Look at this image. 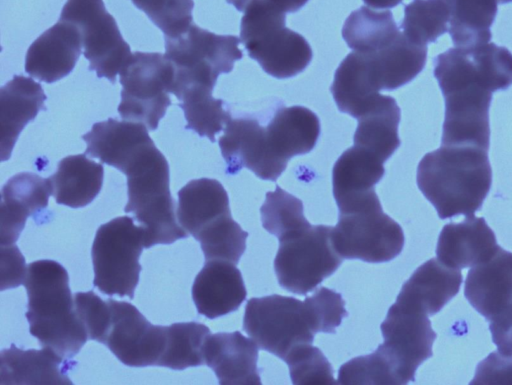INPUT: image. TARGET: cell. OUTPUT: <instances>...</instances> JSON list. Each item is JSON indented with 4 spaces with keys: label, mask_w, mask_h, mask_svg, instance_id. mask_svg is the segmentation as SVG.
Returning a JSON list of instances; mask_svg holds the SVG:
<instances>
[{
    "label": "cell",
    "mask_w": 512,
    "mask_h": 385,
    "mask_svg": "<svg viewBox=\"0 0 512 385\" xmlns=\"http://www.w3.org/2000/svg\"><path fill=\"white\" fill-rule=\"evenodd\" d=\"M434 77L445 101L441 145L489 148V107L496 91L468 48L454 47L434 59Z\"/></svg>",
    "instance_id": "6da1fadb"
},
{
    "label": "cell",
    "mask_w": 512,
    "mask_h": 385,
    "mask_svg": "<svg viewBox=\"0 0 512 385\" xmlns=\"http://www.w3.org/2000/svg\"><path fill=\"white\" fill-rule=\"evenodd\" d=\"M488 150L472 145H441L417 168V185L441 219L481 209L492 184Z\"/></svg>",
    "instance_id": "7a4b0ae2"
},
{
    "label": "cell",
    "mask_w": 512,
    "mask_h": 385,
    "mask_svg": "<svg viewBox=\"0 0 512 385\" xmlns=\"http://www.w3.org/2000/svg\"><path fill=\"white\" fill-rule=\"evenodd\" d=\"M29 330L41 347L72 359L88 340L69 288L67 270L54 260H37L27 266L24 280Z\"/></svg>",
    "instance_id": "3957f363"
},
{
    "label": "cell",
    "mask_w": 512,
    "mask_h": 385,
    "mask_svg": "<svg viewBox=\"0 0 512 385\" xmlns=\"http://www.w3.org/2000/svg\"><path fill=\"white\" fill-rule=\"evenodd\" d=\"M121 172L127 176L128 201L124 211L132 213L144 228L145 249L188 237L176 219L168 162L154 142L137 151Z\"/></svg>",
    "instance_id": "277c9868"
},
{
    "label": "cell",
    "mask_w": 512,
    "mask_h": 385,
    "mask_svg": "<svg viewBox=\"0 0 512 385\" xmlns=\"http://www.w3.org/2000/svg\"><path fill=\"white\" fill-rule=\"evenodd\" d=\"M240 41L249 57L278 79L301 73L313 56L307 40L285 27V12L268 0H256L244 11Z\"/></svg>",
    "instance_id": "5b68a950"
},
{
    "label": "cell",
    "mask_w": 512,
    "mask_h": 385,
    "mask_svg": "<svg viewBox=\"0 0 512 385\" xmlns=\"http://www.w3.org/2000/svg\"><path fill=\"white\" fill-rule=\"evenodd\" d=\"M243 329L262 350L284 360L302 344H312L314 335L322 332L316 311L308 297L273 294L247 301Z\"/></svg>",
    "instance_id": "8992f818"
},
{
    "label": "cell",
    "mask_w": 512,
    "mask_h": 385,
    "mask_svg": "<svg viewBox=\"0 0 512 385\" xmlns=\"http://www.w3.org/2000/svg\"><path fill=\"white\" fill-rule=\"evenodd\" d=\"M331 242L343 259L383 263L401 253L404 233L401 226L383 212L375 193L339 212V220L331 231Z\"/></svg>",
    "instance_id": "52a82bcc"
},
{
    "label": "cell",
    "mask_w": 512,
    "mask_h": 385,
    "mask_svg": "<svg viewBox=\"0 0 512 385\" xmlns=\"http://www.w3.org/2000/svg\"><path fill=\"white\" fill-rule=\"evenodd\" d=\"M143 248L144 228L135 225L133 218L120 216L102 224L91 250L94 286L106 295L133 299Z\"/></svg>",
    "instance_id": "ba28073f"
},
{
    "label": "cell",
    "mask_w": 512,
    "mask_h": 385,
    "mask_svg": "<svg viewBox=\"0 0 512 385\" xmlns=\"http://www.w3.org/2000/svg\"><path fill=\"white\" fill-rule=\"evenodd\" d=\"M239 43L234 35H218L194 23L182 34L165 38V56L175 70L170 93L191 83L214 87L218 76L231 72L243 57Z\"/></svg>",
    "instance_id": "9c48e42d"
},
{
    "label": "cell",
    "mask_w": 512,
    "mask_h": 385,
    "mask_svg": "<svg viewBox=\"0 0 512 385\" xmlns=\"http://www.w3.org/2000/svg\"><path fill=\"white\" fill-rule=\"evenodd\" d=\"M174 66L161 53L136 51L120 71L122 85L118 112L122 119L157 129L171 104Z\"/></svg>",
    "instance_id": "30bf717a"
},
{
    "label": "cell",
    "mask_w": 512,
    "mask_h": 385,
    "mask_svg": "<svg viewBox=\"0 0 512 385\" xmlns=\"http://www.w3.org/2000/svg\"><path fill=\"white\" fill-rule=\"evenodd\" d=\"M332 227H309L279 239L274 269L281 287L294 294L313 291L342 264L331 242Z\"/></svg>",
    "instance_id": "8fae6325"
},
{
    "label": "cell",
    "mask_w": 512,
    "mask_h": 385,
    "mask_svg": "<svg viewBox=\"0 0 512 385\" xmlns=\"http://www.w3.org/2000/svg\"><path fill=\"white\" fill-rule=\"evenodd\" d=\"M59 20L70 22L79 29L89 70L95 71L99 78L115 83L117 74L133 53L103 0H67Z\"/></svg>",
    "instance_id": "7c38bea8"
},
{
    "label": "cell",
    "mask_w": 512,
    "mask_h": 385,
    "mask_svg": "<svg viewBox=\"0 0 512 385\" xmlns=\"http://www.w3.org/2000/svg\"><path fill=\"white\" fill-rule=\"evenodd\" d=\"M380 328L384 342L379 346L392 363L399 383L414 381L417 368L432 356L437 336L428 314L419 306L397 298Z\"/></svg>",
    "instance_id": "4fadbf2b"
},
{
    "label": "cell",
    "mask_w": 512,
    "mask_h": 385,
    "mask_svg": "<svg viewBox=\"0 0 512 385\" xmlns=\"http://www.w3.org/2000/svg\"><path fill=\"white\" fill-rule=\"evenodd\" d=\"M107 301L112 321L105 345L129 367L157 366L166 348L167 326L151 324L128 302Z\"/></svg>",
    "instance_id": "5bb4252c"
},
{
    "label": "cell",
    "mask_w": 512,
    "mask_h": 385,
    "mask_svg": "<svg viewBox=\"0 0 512 385\" xmlns=\"http://www.w3.org/2000/svg\"><path fill=\"white\" fill-rule=\"evenodd\" d=\"M223 131L219 147L226 174L235 175L245 167L263 180L276 181L286 169L271 153L266 127L256 119L231 116Z\"/></svg>",
    "instance_id": "9a60e30c"
},
{
    "label": "cell",
    "mask_w": 512,
    "mask_h": 385,
    "mask_svg": "<svg viewBox=\"0 0 512 385\" xmlns=\"http://www.w3.org/2000/svg\"><path fill=\"white\" fill-rule=\"evenodd\" d=\"M82 45L79 29L59 20L30 45L25 56V71L46 83L56 82L74 69Z\"/></svg>",
    "instance_id": "2e32d148"
},
{
    "label": "cell",
    "mask_w": 512,
    "mask_h": 385,
    "mask_svg": "<svg viewBox=\"0 0 512 385\" xmlns=\"http://www.w3.org/2000/svg\"><path fill=\"white\" fill-rule=\"evenodd\" d=\"M258 345L239 331L210 334L203 345V358L220 384H261L257 367Z\"/></svg>",
    "instance_id": "e0dca14e"
},
{
    "label": "cell",
    "mask_w": 512,
    "mask_h": 385,
    "mask_svg": "<svg viewBox=\"0 0 512 385\" xmlns=\"http://www.w3.org/2000/svg\"><path fill=\"white\" fill-rule=\"evenodd\" d=\"M498 248L496 236L485 219L471 214L442 228L436 255L442 264L460 270L488 260Z\"/></svg>",
    "instance_id": "ac0fdd59"
},
{
    "label": "cell",
    "mask_w": 512,
    "mask_h": 385,
    "mask_svg": "<svg viewBox=\"0 0 512 385\" xmlns=\"http://www.w3.org/2000/svg\"><path fill=\"white\" fill-rule=\"evenodd\" d=\"M246 295L240 270L225 260H207L192 285L197 311L209 319L236 311Z\"/></svg>",
    "instance_id": "d6986e66"
},
{
    "label": "cell",
    "mask_w": 512,
    "mask_h": 385,
    "mask_svg": "<svg viewBox=\"0 0 512 385\" xmlns=\"http://www.w3.org/2000/svg\"><path fill=\"white\" fill-rule=\"evenodd\" d=\"M52 195L49 178L21 172L1 189V245L14 244L29 216L44 210Z\"/></svg>",
    "instance_id": "ffe728a7"
},
{
    "label": "cell",
    "mask_w": 512,
    "mask_h": 385,
    "mask_svg": "<svg viewBox=\"0 0 512 385\" xmlns=\"http://www.w3.org/2000/svg\"><path fill=\"white\" fill-rule=\"evenodd\" d=\"M464 295L487 320L512 302V253L501 246L488 260L470 268Z\"/></svg>",
    "instance_id": "44dd1931"
},
{
    "label": "cell",
    "mask_w": 512,
    "mask_h": 385,
    "mask_svg": "<svg viewBox=\"0 0 512 385\" xmlns=\"http://www.w3.org/2000/svg\"><path fill=\"white\" fill-rule=\"evenodd\" d=\"M0 359L1 384H73L70 360L51 348L22 350L11 344Z\"/></svg>",
    "instance_id": "7402d4cb"
},
{
    "label": "cell",
    "mask_w": 512,
    "mask_h": 385,
    "mask_svg": "<svg viewBox=\"0 0 512 385\" xmlns=\"http://www.w3.org/2000/svg\"><path fill=\"white\" fill-rule=\"evenodd\" d=\"M42 86L32 78L15 75L0 88L1 161L10 158L17 138L39 111L45 110Z\"/></svg>",
    "instance_id": "603a6c76"
},
{
    "label": "cell",
    "mask_w": 512,
    "mask_h": 385,
    "mask_svg": "<svg viewBox=\"0 0 512 385\" xmlns=\"http://www.w3.org/2000/svg\"><path fill=\"white\" fill-rule=\"evenodd\" d=\"M319 135V118L299 105L280 108L266 126L269 149L284 167L292 157L310 152Z\"/></svg>",
    "instance_id": "cb8c5ba5"
},
{
    "label": "cell",
    "mask_w": 512,
    "mask_h": 385,
    "mask_svg": "<svg viewBox=\"0 0 512 385\" xmlns=\"http://www.w3.org/2000/svg\"><path fill=\"white\" fill-rule=\"evenodd\" d=\"M82 139L87 145L86 155L119 171L135 152L153 142L144 124L113 118L95 123Z\"/></svg>",
    "instance_id": "d4e9b609"
},
{
    "label": "cell",
    "mask_w": 512,
    "mask_h": 385,
    "mask_svg": "<svg viewBox=\"0 0 512 385\" xmlns=\"http://www.w3.org/2000/svg\"><path fill=\"white\" fill-rule=\"evenodd\" d=\"M362 54L377 89L392 91L412 81L423 70L427 46L412 42L400 31L383 49Z\"/></svg>",
    "instance_id": "484cf974"
},
{
    "label": "cell",
    "mask_w": 512,
    "mask_h": 385,
    "mask_svg": "<svg viewBox=\"0 0 512 385\" xmlns=\"http://www.w3.org/2000/svg\"><path fill=\"white\" fill-rule=\"evenodd\" d=\"M228 214V194L218 180L194 179L178 192L177 220L194 238Z\"/></svg>",
    "instance_id": "4316f807"
},
{
    "label": "cell",
    "mask_w": 512,
    "mask_h": 385,
    "mask_svg": "<svg viewBox=\"0 0 512 385\" xmlns=\"http://www.w3.org/2000/svg\"><path fill=\"white\" fill-rule=\"evenodd\" d=\"M384 162L367 150L353 146L342 153L332 169L333 196L342 209L374 192L382 179Z\"/></svg>",
    "instance_id": "83f0119b"
},
{
    "label": "cell",
    "mask_w": 512,
    "mask_h": 385,
    "mask_svg": "<svg viewBox=\"0 0 512 385\" xmlns=\"http://www.w3.org/2000/svg\"><path fill=\"white\" fill-rule=\"evenodd\" d=\"M459 269L432 258L418 267L403 284L397 298L422 308L428 316L439 312L458 292L462 283Z\"/></svg>",
    "instance_id": "f1b7e54d"
},
{
    "label": "cell",
    "mask_w": 512,
    "mask_h": 385,
    "mask_svg": "<svg viewBox=\"0 0 512 385\" xmlns=\"http://www.w3.org/2000/svg\"><path fill=\"white\" fill-rule=\"evenodd\" d=\"M104 177L102 164L86 154L70 155L60 160L57 171L49 177L56 203L71 208L90 204L99 194Z\"/></svg>",
    "instance_id": "f546056e"
},
{
    "label": "cell",
    "mask_w": 512,
    "mask_h": 385,
    "mask_svg": "<svg viewBox=\"0 0 512 385\" xmlns=\"http://www.w3.org/2000/svg\"><path fill=\"white\" fill-rule=\"evenodd\" d=\"M401 111L395 99L380 94L357 120L354 145L377 156L384 163L400 146L398 125Z\"/></svg>",
    "instance_id": "4dcf8cb0"
},
{
    "label": "cell",
    "mask_w": 512,
    "mask_h": 385,
    "mask_svg": "<svg viewBox=\"0 0 512 385\" xmlns=\"http://www.w3.org/2000/svg\"><path fill=\"white\" fill-rule=\"evenodd\" d=\"M331 93L338 109L358 119L380 95L371 77L366 57L349 53L335 71Z\"/></svg>",
    "instance_id": "1f68e13d"
},
{
    "label": "cell",
    "mask_w": 512,
    "mask_h": 385,
    "mask_svg": "<svg viewBox=\"0 0 512 385\" xmlns=\"http://www.w3.org/2000/svg\"><path fill=\"white\" fill-rule=\"evenodd\" d=\"M449 10L448 32L455 47L490 42L498 0H443Z\"/></svg>",
    "instance_id": "d6a6232c"
},
{
    "label": "cell",
    "mask_w": 512,
    "mask_h": 385,
    "mask_svg": "<svg viewBox=\"0 0 512 385\" xmlns=\"http://www.w3.org/2000/svg\"><path fill=\"white\" fill-rule=\"evenodd\" d=\"M214 87L191 83L176 90L175 95L187 121L186 129L195 131L201 137L215 142V135L223 130V126L231 117L224 109V101L212 96Z\"/></svg>",
    "instance_id": "836d02e7"
},
{
    "label": "cell",
    "mask_w": 512,
    "mask_h": 385,
    "mask_svg": "<svg viewBox=\"0 0 512 385\" xmlns=\"http://www.w3.org/2000/svg\"><path fill=\"white\" fill-rule=\"evenodd\" d=\"M399 33L391 11H375L365 6L353 11L342 28L348 47L364 54L383 49Z\"/></svg>",
    "instance_id": "e575fe53"
},
{
    "label": "cell",
    "mask_w": 512,
    "mask_h": 385,
    "mask_svg": "<svg viewBox=\"0 0 512 385\" xmlns=\"http://www.w3.org/2000/svg\"><path fill=\"white\" fill-rule=\"evenodd\" d=\"M211 332L197 322H181L167 326L166 348L157 366L183 370L205 364L203 345Z\"/></svg>",
    "instance_id": "d590c367"
},
{
    "label": "cell",
    "mask_w": 512,
    "mask_h": 385,
    "mask_svg": "<svg viewBox=\"0 0 512 385\" xmlns=\"http://www.w3.org/2000/svg\"><path fill=\"white\" fill-rule=\"evenodd\" d=\"M449 10L443 0H413L404 7L400 28L412 42L427 46L448 31Z\"/></svg>",
    "instance_id": "8d00e7d4"
},
{
    "label": "cell",
    "mask_w": 512,
    "mask_h": 385,
    "mask_svg": "<svg viewBox=\"0 0 512 385\" xmlns=\"http://www.w3.org/2000/svg\"><path fill=\"white\" fill-rule=\"evenodd\" d=\"M260 214L263 228L278 240L311 225L304 216L302 201L278 185L266 193Z\"/></svg>",
    "instance_id": "74e56055"
},
{
    "label": "cell",
    "mask_w": 512,
    "mask_h": 385,
    "mask_svg": "<svg viewBox=\"0 0 512 385\" xmlns=\"http://www.w3.org/2000/svg\"><path fill=\"white\" fill-rule=\"evenodd\" d=\"M248 233L232 218L222 217L195 238L205 260H225L237 264L246 248Z\"/></svg>",
    "instance_id": "f35d334b"
},
{
    "label": "cell",
    "mask_w": 512,
    "mask_h": 385,
    "mask_svg": "<svg viewBox=\"0 0 512 385\" xmlns=\"http://www.w3.org/2000/svg\"><path fill=\"white\" fill-rule=\"evenodd\" d=\"M340 384H399L396 372L383 349L344 363L338 371Z\"/></svg>",
    "instance_id": "ab89813d"
},
{
    "label": "cell",
    "mask_w": 512,
    "mask_h": 385,
    "mask_svg": "<svg viewBox=\"0 0 512 385\" xmlns=\"http://www.w3.org/2000/svg\"><path fill=\"white\" fill-rule=\"evenodd\" d=\"M289 367L293 384H336L332 367L321 352L312 344L293 348L283 360Z\"/></svg>",
    "instance_id": "60d3db41"
},
{
    "label": "cell",
    "mask_w": 512,
    "mask_h": 385,
    "mask_svg": "<svg viewBox=\"0 0 512 385\" xmlns=\"http://www.w3.org/2000/svg\"><path fill=\"white\" fill-rule=\"evenodd\" d=\"M164 33L165 38L185 32L192 22V0H132Z\"/></svg>",
    "instance_id": "b9f144b4"
},
{
    "label": "cell",
    "mask_w": 512,
    "mask_h": 385,
    "mask_svg": "<svg viewBox=\"0 0 512 385\" xmlns=\"http://www.w3.org/2000/svg\"><path fill=\"white\" fill-rule=\"evenodd\" d=\"M75 309L84 324L88 339L106 343L110 331L112 313L108 301L102 300L93 291L77 292Z\"/></svg>",
    "instance_id": "7bdbcfd3"
},
{
    "label": "cell",
    "mask_w": 512,
    "mask_h": 385,
    "mask_svg": "<svg viewBox=\"0 0 512 385\" xmlns=\"http://www.w3.org/2000/svg\"><path fill=\"white\" fill-rule=\"evenodd\" d=\"M470 384H512V357L492 352L478 364Z\"/></svg>",
    "instance_id": "ee69618b"
},
{
    "label": "cell",
    "mask_w": 512,
    "mask_h": 385,
    "mask_svg": "<svg viewBox=\"0 0 512 385\" xmlns=\"http://www.w3.org/2000/svg\"><path fill=\"white\" fill-rule=\"evenodd\" d=\"M27 273L25 259L14 244L1 245V290L18 287Z\"/></svg>",
    "instance_id": "f6af8a7d"
},
{
    "label": "cell",
    "mask_w": 512,
    "mask_h": 385,
    "mask_svg": "<svg viewBox=\"0 0 512 385\" xmlns=\"http://www.w3.org/2000/svg\"><path fill=\"white\" fill-rule=\"evenodd\" d=\"M492 340L498 351L512 357V302L489 319Z\"/></svg>",
    "instance_id": "bcb514c9"
},
{
    "label": "cell",
    "mask_w": 512,
    "mask_h": 385,
    "mask_svg": "<svg viewBox=\"0 0 512 385\" xmlns=\"http://www.w3.org/2000/svg\"><path fill=\"white\" fill-rule=\"evenodd\" d=\"M276 5L283 12H296L302 8L309 0H268Z\"/></svg>",
    "instance_id": "7dc6e473"
},
{
    "label": "cell",
    "mask_w": 512,
    "mask_h": 385,
    "mask_svg": "<svg viewBox=\"0 0 512 385\" xmlns=\"http://www.w3.org/2000/svg\"><path fill=\"white\" fill-rule=\"evenodd\" d=\"M364 3L375 9H389L397 6L402 0H363Z\"/></svg>",
    "instance_id": "c3c4849f"
},
{
    "label": "cell",
    "mask_w": 512,
    "mask_h": 385,
    "mask_svg": "<svg viewBox=\"0 0 512 385\" xmlns=\"http://www.w3.org/2000/svg\"><path fill=\"white\" fill-rule=\"evenodd\" d=\"M232 4L238 11L244 12L256 0H226Z\"/></svg>",
    "instance_id": "681fc988"
},
{
    "label": "cell",
    "mask_w": 512,
    "mask_h": 385,
    "mask_svg": "<svg viewBox=\"0 0 512 385\" xmlns=\"http://www.w3.org/2000/svg\"><path fill=\"white\" fill-rule=\"evenodd\" d=\"M500 4H506L512 2V0H498Z\"/></svg>",
    "instance_id": "f907efd6"
}]
</instances>
